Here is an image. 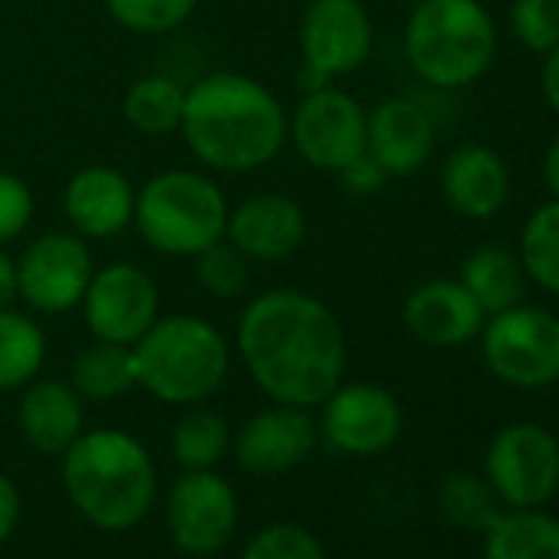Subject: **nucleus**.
<instances>
[{"label":"nucleus","mask_w":559,"mask_h":559,"mask_svg":"<svg viewBox=\"0 0 559 559\" xmlns=\"http://www.w3.org/2000/svg\"><path fill=\"white\" fill-rule=\"evenodd\" d=\"M237 353L257 389L276 405L320 408L346 376V330L304 290H266L237 323Z\"/></svg>","instance_id":"1"},{"label":"nucleus","mask_w":559,"mask_h":559,"mask_svg":"<svg viewBox=\"0 0 559 559\" xmlns=\"http://www.w3.org/2000/svg\"><path fill=\"white\" fill-rule=\"evenodd\" d=\"M191 155L224 175L270 165L290 135V116L266 86L240 73H211L185 90L181 129Z\"/></svg>","instance_id":"2"},{"label":"nucleus","mask_w":559,"mask_h":559,"mask_svg":"<svg viewBox=\"0 0 559 559\" xmlns=\"http://www.w3.org/2000/svg\"><path fill=\"white\" fill-rule=\"evenodd\" d=\"M63 487L86 523L106 533H126L152 513L158 471L135 435L93 428L63 454Z\"/></svg>","instance_id":"3"},{"label":"nucleus","mask_w":559,"mask_h":559,"mask_svg":"<svg viewBox=\"0 0 559 559\" xmlns=\"http://www.w3.org/2000/svg\"><path fill=\"white\" fill-rule=\"evenodd\" d=\"M135 385L165 405H204L230 372L227 340L201 317H158L132 346Z\"/></svg>","instance_id":"4"},{"label":"nucleus","mask_w":559,"mask_h":559,"mask_svg":"<svg viewBox=\"0 0 559 559\" xmlns=\"http://www.w3.org/2000/svg\"><path fill=\"white\" fill-rule=\"evenodd\" d=\"M497 53V27L480 0H421L405 24V57L438 90L477 83Z\"/></svg>","instance_id":"5"},{"label":"nucleus","mask_w":559,"mask_h":559,"mask_svg":"<svg viewBox=\"0 0 559 559\" xmlns=\"http://www.w3.org/2000/svg\"><path fill=\"white\" fill-rule=\"evenodd\" d=\"M132 224L152 250L168 257H194L224 237L227 201L207 175L171 168L148 178L135 191Z\"/></svg>","instance_id":"6"},{"label":"nucleus","mask_w":559,"mask_h":559,"mask_svg":"<svg viewBox=\"0 0 559 559\" xmlns=\"http://www.w3.org/2000/svg\"><path fill=\"white\" fill-rule=\"evenodd\" d=\"M480 353L500 382L513 389H546L559 382V317L539 307H510L487 317Z\"/></svg>","instance_id":"7"},{"label":"nucleus","mask_w":559,"mask_h":559,"mask_svg":"<svg viewBox=\"0 0 559 559\" xmlns=\"http://www.w3.org/2000/svg\"><path fill=\"white\" fill-rule=\"evenodd\" d=\"M300 50L307 93L356 73L372 53V21L362 0H310L300 21Z\"/></svg>","instance_id":"8"},{"label":"nucleus","mask_w":559,"mask_h":559,"mask_svg":"<svg viewBox=\"0 0 559 559\" xmlns=\"http://www.w3.org/2000/svg\"><path fill=\"white\" fill-rule=\"evenodd\" d=\"M165 523L171 543L188 556L221 552L240 523L234 484L211 471H185L165 497Z\"/></svg>","instance_id":"9"},{"label":"nucleus","mask_w":559,"mask_h":559,"mask_svg":"<svg viewBox=\"0 0 559 559\" xmlns=\"http://www.w3.org/2000/svg\"><path fill=\"white\" fill-rule=\"evenodd\" d=\"M366 122L369 112L359 106L356 96L336 86H323L304 93L300 106L290 116L287 139H294V148L310 168L340 175L366 155Z\"/></svg>","instance_id":"10"},{"label":"nucleus","mask_w":559,"mask_h":559,"mask_svg":"<svg viewBox=\"0 0 559 559\" xmlns=\"http://www.w3.org/2000/svg\"><path fill=\"white\" fill-rule=\"evenodd\" d=\"M487 480L510 507H543L559 490V441L533 421L500 428L487 448Z\"/></svg>","instance_id":"11"},{"label":"nucleus","mask_w":559,"mask_h":559,"mask_svg":"<svg viewBox=\"0 0 559 559\" xmlns=\"http://www.w3.org/2000/svg\"><path fill=\"white\" fill-rule=\"evenodd\" d=\"M93 253L80 234L53 230L21 253L17 260V297L37 313H70L83 304L93 280Z\"/></svg>","instance_id":"12"},{"label":"nucleus","mask_w":559,"mask_h":559,"mask_svg":"<svg viewBox=\"0 0 559 559\" xmlns=\"http://www.w3.org/2000/svg\"><path fill=\"white\" fill-rule=\"evenodd\" d=\"M80 307L90 333L119 346H135L162 317L155 280L135 263H109L96 270Z\"/></svg>","instance_id":"13"},{"label":"nucleus","mask_w":559,"mask_h":559,"mask_svg":"<svg viewBox=\"0 0 559 559\" xmlns=\"http://www.w3.org/2000/svg\"><path fill=\"white\" fill-rule=\"evenodd\" d=\"M320 408V435L340 454L372 457L389 451L402 435L399 399L372 382H340Z\"/></svg>","instance_id":"14"},{"label":"nucleus","mask_w":559,"mask_h":559,"mask_svg":"<svg viewBox=\"0 0 559 559\" xmlns=\"http://www.w3.org/2000/svg\"><path fill=\"white\" fill-rule=\"evenodd\" d=\"M320 428L307 408L294 405H270L250 415L240 431L230 438V451L247 474L273 477L290 474L317 451Z\"/></svg>","instance_id":"15"},{"label":"nucleus","mask_w":559,"mask_h":559,"mask_svg":"<svg viewBox=\"0 0 559 559\" xmlns=\"http://www.w3.org/2000/svg\"><path fill=\"white\" fill-rule=\"evenodd\" d=\"M307 237V214L300 201L280 191H263L227 207L224 240H230L247 260L276 263L300 250Z\"/></svg>","instance_id":"16"},{"label":"nucleus","mask_w":559,"mask_h":559,"mask_svg":"<svg viewBox=\"0 0 559 559\" xmlns=\"http://www.w3.org/2000/svg\"><path fill=\"white\" fill-rule=\"evenodd\" d=\"M366 155L389 178L421 171L435 155V119L405 96L379 103L366 122Z\"/></svg>","instance_id":"17"},{"label":"nucleus","mask_w":559,"mask_h":559,"mask_svg":"<svg viewBox=\"0 0 559 559\" xmlns=\"http://www.w3.org/2000/svg\"><path fill=\"white\" fill-rule=\"evenodd\" d=\"M402 320L408 333L431 349H454L480 336L487 317L461 280H428L405 300Z\"/></svg>","instance_id":"18"},{"label":"nucleus","mask_w":559,"mask_h":559,"mask_svg":"<svg viewBox=\"0 0 559 559\" xmlns=\"http://www.w3.org/2000/svg\"><path fill=\"white\" fill-rule=\"evenodd\" d=\"M63 211L80 237H116L135 217V188L119 168L90 165L67 181Z\"/></svg>","instance_id":"19"},{"label":"nucleus","mask_w":559,"mask_h":559,"mask_svg":"<svg viewBox=\"0 0 559 559\" xmlns=\"http://www.w3.org/2000/svg\"><path fill=\"white\" fill-rule=\"evenodd\" d=\"M441 194L454 214L467 221H487L507 204L510 194L507 162L487 145H461L444 158Z\"/></svg>","instance_id":"20"},{"label":"nucleus","mask_w":559,"mask_h":559,"mask_svg":"<svg viewBox=\"0 0 559 559\" xmlns=\"http://www.w3.org/2000/svg\"><path fill=\"white\" fill-rule=\"evenodd\" d=\"M17 425L34 451L47 457H63L70 444L86 431V408L70 382L34 379L31 385H24Z\"/></svg>","instance_id":"21"},{"label":"nucleus","mask_w":559,"mask_h":559,"mask_svg":"<svg viewBox=\"0 0 559 559\" xmlns=\"http://www.w3.org/2000/svg\"><path fill=\"white\" fill-rule=\"evenodd\" d=\"M461 284L477 300L484 317H493V313H503V310L523 304L526 273H523V263L516 253L490 243V247H477L464 257Z\"/></svg>","instance_id":"22"},{"label":"nucleus","mask_w":559,"mask_h":559,"mask_svg":"<svg viewBox=\"0 0 559 559\" xmlns=\"http://www.w3.org/2000/svg\"><path fill=\"white\" fill-rule=\"evenodd\" d=\"M484 559H559V520L539 507H513L484 530Z\"/></svg>","instance_id":"23"},{"label":"nucleus","mask_w":559,"mask_h":559,"mask_svg":"<svg viewBox=\"0 0 559 559\" xmlns=\"http://www.w3.org/2000/svg\"><path fill=\"white\" fill-rule=\"evenodd\" d=\"M67 382L80 392L83 402H112V399H122L126 392L135 389L132 346H119V343L96 340L93 346H86V349L76 353Z\"/></svg>","instance_id":"24"},{"label":"nucleus","mask_w":559,"mask_h":559,"mask_svg":"<svg viewBox=\"0 0 559 559\" xmlns=\"http://www.w3.org/2000/svg\"><path fill=\"white\" fill-rule=\"evenodd\" d=\"M122 116L142 135H171L181 129L185 86L165 73H148L126 90Z\"/></svg>","instance_id":"25"},{"label":"nucleus","mask_w":559,"mask_h":559,"mask_svg":"<svg viewBox=\"0 0 559 559\" xmlns=\"http://www.w3.org/2000/svg\"><path fill=\"white\" fill-rule=\"evenodd\" d=\"M47 359V336L37 320L17 310H0V392L31 385Z\"/></svg>","instance_id":"26"},{"label":"nucleus","mask_w":559,"mask_h":559,"mask_svg":"<svg viewBox=\"0 0 559 559\" xmlns=\"http://www.w3.org/2000/svg\"><path fill=\"white\" fill-rule=\"evenodd\" d=\"M230 438L234 435L224 415L204 405H188V412L171 428V454L181 471H211L230 451Z\"/></svg>","instance_id":"27"},{"label":"nucleus","mask_w":559,"mask_h":559,"mask_svg":"<svg viewBox=\"0 0 559 559\" xmlns=\"http://www.w3.org/2000/svg\"><path fill=\"white\" fill-rule=\"evenodd\" d=\"M516 257L536 287L559 297V198L539 204L526 217Z\"/></svg>","instance_id":"28"},{"label":"nucleus","mask_w":559,"mask_h":559,"mask_svg":"<svg viewBox=\"0 0 559 559\" xmlns=\"http://www.w3.org/2000/svg\"><path fill=\"white\" fill-rule=\"evenodd\" d=\"M441 513L464 530H487L503 510H500V497L490 487V480L477 477V474H451L441 484Z\"/></svg>","instance_id":"29"},{"label":"nucleus","mask_w":559,"mask_h":559,"mask_svg":"<svg viewBox=\"0 0 559 559\" xmlns=\"http://www.w3.org/2000/svg\"><path fill=\"white\" fill-rule=\"evenodd\" d=\"M247 257L230 240H214L201 253H194V280L198 287L214 300H234L247 287Z\"/></svg>","instance_id":"30"},{"label":"nucleus","mask_w":559,"mask_h":559,"mask_svg":"<svg viewBox=\"0 0 559 559\" xmlns=\"http://www.w3.org/2000/svg\"><path fill=\"white\" fill-rule=\"evenodd\" d=\"M198 8V0H106L109 17L142 37L178 31Z\"/></svg>","instance_id":"31"},{"label":"nucleus","mask_w":559,"mask_h":559,"mask_svg":"<svg viewBox=\"0 0 559 559\" xmlns=\"http://www.w3.org/2000/svg\"><path fill=\"white\" fill-rule=\"evenodd\" d=\"M240 559H326V546L300 523H270L243 543Z\"/></svg>","instance_id":"32"},{"label":"nucleus","mask_w":559,"mask_h":559,"mask_svg":"<svg viewBox=\"0 0 559 559\" xmlns=\"http://www.w3.org/2000/svg\"><path fill=\"white\" fill-rule=\"evenodd\" d=\"M510 31L526 50L546 57L559 47V0H513Z\"/></svg>","instance_id":"33"},{"label":"nucleus","mask_w":559,"mask_h":559,"mask_svg":"<svg viewBox=\"0 0 559 559\" xmlns=\"http://www.w3.org/2000/svg\"><path fill=\"white\" fill-rule=\"evenodd\" d=\"M34 221V194L24 178L0 171V243L21 237Z\"/></svg>","instance_id":"34"},{"label":"nucleus","mask_w":559,"mask_h":559,"mask_svg":"<svg viewBox=\"0 0 559 559\" xmlns=\"http://www.w3.org/2000/svg\"><path fill=\"white\" fill-rule=\"evenodd\" d=\"M21 513H24V497H21V487L0 471V543H8L21 523Z\"/></svg>","instance_id":"35"},{"label":"nucleus","mask_w":559,"mask_h":559,"mask_svg":"<svg viewBox=\"0 0 559 559\" xmlns=\"http://www.w3.org/2000/svg\"><path fill=\"white\" fill-rule=\"evenodd\" d=\"M343 175V181L349 185V191H359V194H369V191H379V185L389 178L369 155H362V158H356L349 168H343L340 171Z\"/></svg>","instance_id":"36"},{"label":"nucleus","mask_w":559,"mask_h":559,"mask_svg":"<svg viewBox=\"0 0 559 559\" xmlns=\"http://www.w3.org/2000/svg\"><path fill=\"white\" fill-rule=\"evenodd\" d=\"M539 83H543V99H546V103H549V109L559 116V47L546 53Z\"/></svg>","instance_id":"37"},{"label":"nucleus","mask_w":559,"mask_h":559,"mask_svg":"<svg viewBox=\"0 0 559 559\" xmlns=\"http://www.w3.org/2000/svg\"><path fill=\"white\" fill-rule=\"evenodd\" d=\"M17 300V260L0 250V310H8Z\"/></svg>","instance_id":"38"},{"label":"nucleus","mask_w":559,"mask_h":559,"mask_svg":"<svg viewBox=\"0 0 559 559\" xmlns=\"http://www.w3.org/2000/svg\"><path fill=\"white\" fill-rule=\"evenodd\" d=\"M543 181H546L549 194L559 198V135L549 142V148L543 155Z\"/></svg>","instance_id":"39"}]
</instances>
